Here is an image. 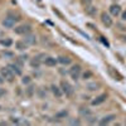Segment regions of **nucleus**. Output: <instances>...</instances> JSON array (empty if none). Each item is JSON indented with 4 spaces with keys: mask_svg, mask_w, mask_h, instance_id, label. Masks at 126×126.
I'll return each instance as SVG.
<instances>
[{
    "mask_svg": "<svg viewBox=\"0 0 126 126\" xmlns=\"http://www.w3.org/2000/svg\"><path fill=\"white\" fill-rule=\"evenodd\" d=\"M0 110H1V106H0Z\"/></svg>",
    "mask_w": 126,
    "mask_h": 126,
    "instance_id": "obj_29",
    "label": "nucleus"
},
{
    "mask_svg": "<svg viewBox=\"0 0 126 126\" xmlns=\"http://www.w3.org/2000/svg\"><path fill=\"white\" fill-rule=\"evenodd\" d=\"M27 47H28V44H27L25 40L24 42L19 40V42H16V43H15V48L19 49V50H24V49H27Z\"/></svg>",
    "mask_w": 126,
    "mask_h": 126,
    "instance_id": "obj_12",
    "label": "nucleus"
},
{
    "mask_svg": "<svg viewBox=\"0 0 126 126\" xmlns=\"http://www.w3.org/2000/svg\"><path fill=\"white\" fill-rule=\"evenodd\" d=\"M110 13H111L113 16H117V15L121 13V8H120L119 5H116V4H113V5L110 6Z\"/></svg>",
    "mask_w": 126,
    "mask_h": 126,
    "instance_id": "obj_9",
    "label": "nucleus"
},
{
    "mask_svg": "<svg viewBox=\"0 0 126 126\" xmlns=\"http://www.w3.org/2000/svg\"><path fill=\"white\" fill-rule=\"evenodd\" d=\"M86 12H87L88 14H91V15H93L94 13H96V12H97V10H96V8H93V6H90V8H87V10H86Z\"/></svg>",
    "mask_w": 126,
    "mask_h": 126,
    "instance_id": "obj_19",
    "label": "nucleus"
},
{
    "mask_svg": "<svg viewBox=\"0 0 126 126\" xmlns=\"http://www.w3.org/2000/svg\"><path fill=\"white\" fill-rule=\"evenodd\" d=\"M113 119H115V115H109V116L103 117V119L100 121V125H107V124H110L111 121H113Z\"/></svg>",
    "mask_w": 126,
    "mask_h": 126,
    "instance_id": "obj_11",
    "label": "nucleus"
},
{
    "mask_svg": "<svg viewBox=\"0 0 126 126\" xmlns=\"http://www.w3.org/2000/svg\"><path fill=\"white\" fill-rule=\"evenodd\" d=\"M1 83H4V78L0 77V85H1Z\"/></svg>",
    "mask_w": 126,
    "mask_h": 126,
    "instance_id": "obj_27",
    "label": "nucleus"
},
{
    "mask_svg": "<svg viewBox=\"0 0 126 126\" xmlns=\"http://www.w3.org/2000/svg\"><path fill=\"white\" fill-rule=\"evenodd\" d=\"M88 76H91V73L88 72V73H85V75H83V77H85V79H86V77H88Z\"/></svg>",
    "mask_w": 126,
    "mask_h": 126,
    "instance_id": "obj_26",
    "label": "nucleus"
},
{
    "mask_svg": "<svg viewBox=\"0 0 126 126\" xmlns=\"http://www.w3.org/2000/svg\"><path fill=\"white\" fill-rule=\"evenodd\" d=\"M106 98H107V94H106V93L100 94L98 97H96V100H93V101H92V105H93V106H97V105L102 103L103 101H106Z\"/></svg>",
    "mask_w": 126,
    "mask_h": 126,
    "instance_id": "obj_8",
    "label": "nucleus"
},
{
    "mask_svg": "<svg viewBox=\"0 0 126 126\" xmlns=\"http://www.w3.org/2000/svg\"><path fill=\"white\" fill-rule=\"evenodd\" d=\"M25 42H27V44H34L35 42H37V39H35L34 35H27Z\"/></svg>",
    "mask_w": 126,
    "mask_h": 126,
    "instance_id": "obj_16",
    "label": "nucleus"
},
{
    "mask_svg": "<svg viewBox=\"0 0 126 126\" xmlns=\"http://www.w3.org/2000/svg\"><path fill=\"white\" fill-rule=\"evenodd\" d=\"M43 62L46 63V66H48V67H54V66L57 64V61H56V58H53V57H47Z\"/></svg>",
    "mask_w": 126,
    "mask_h": 126,
    "instance_id": "obj_10",
    "label": "nucleus"
},
{
    "mask_svg": "<svg viewBox=\"0 0 126 126\" xmlns=\"http://www.w3.org/2000/svg\"><path fill=\"white\" fill-rule=\"evenodd\" d=\"M0 44L4 46V47H10V46L13 44V40L9 39V38H6V39H0Z\"/></svg>",
    "mask_w": 126,
    "mask_h": 126,
    "instance_id": "obj_15",
    "label": "nucleus"
},
{
    "mask_svg": "<svg viewBox=\"0 0 126 126\" xmlns=\"http://www.w3.org/2000/svg\"><path fill=\"white\" fill-rule=\"evenodd\" d=\"M52 92H53L54 93V96H57V97H61L62 96V93H63V91L59 88V87H57L56 85H52Z\"/></svg>",
    "mask_w": 126,
    "mask_h": 126,
    "instance_id": "obj_13",
    "label": "nucleus"
},
{
    "mask_svg": "<svg viewBox=\"0 0 126 126\" xmlns=\"http://www.w3.org/2000/svg\"><path fill=\"white\" fill-rule=\"evenodd\" d=\"M101 20H102V23H103L105 25H106L107 28L112 25V19H111V18H110V15H109V14H106V13H102V14H101Z\"/></svg>",
    "mask_w": 126,
    "mask_h": 126,
    "instance_id": "obj_7",
    "label": "nucleus"
},
{
    "mask_svg": "<svg viewBox=\"0 0 126 126\" xmlns=\"http://www.w3.org/2000/svg\"><path fill=\"white\" fill-rule=\"evenodd\" d=\"M30 64H32V67L38 68V67H39V64H40V58H39V57H35L33 61L30 62Z\"/></svg>",
    "mask_w": 126,
    "mask_h": 126,
    "instance_id": "obj_17",
    "label": "nucleus"
},
{
    "mask_svg": "<svg viewBox=\"0 0 126 126\" xmlns=\"http://www.w3.org/2000/svg\"><path fill=\"white\" fill-rule=\"evenodd\" d=\"M97 87H98V85H96V83H92V85H88V88H90L91 91H93V90H97Z\"/></svg>",
    "mask_w": 126,
    "mask_h": 126,
    "instance_id": "obj_21",
    "label": "nucleus"
},
{
    "mask_svg": "<svg viewBox=\"0 0 126 126\" xmlns=\"http://www.w3.org/2000/svg\"><path fill=\"white\" fill-rule=\"evenodd\" d=\"M122 39H124V42H125V43H126V37H124Z\"/></svg>",
    "mask_w": 126,
    "mask_h": 126,
    "instance_id": "obj_28",
    "label": "nucleus"
},
{
    "mask_svg": "<svg viewBox=\"0 0 126 126\" xmlns=\"http://www.w3.org/2000/svg\"><path fill=\"white\" fill-rule=\"evenodd\" d=\"M19 16H16V15H8L4 20H3V25L5 27V28H13L14 25H15V23L16 22H19Z\"/></svg>",
    "mask_w": 126,
    "mask_h": 126,
    "instance_id": "obj_1",
    "label": "nucleus"
},
{
    "mask_svg": "<svg viewBox=\"0 0 126 126\" xmlns=\"http://www.w3.org/2000/svg\"><path fill=\"white\" fill-rule=\"evenodd\" d=\"M79 75H81V66L75 64V66L69 69V76L75 79V81H77V79L79 78Z\"/></svg>",
    "mask_w": 126,
    "mask_h": 126,
    "instance_id": "obj_3",
    "label": "nucleus"
},
{
    "mask_svg": "<svg viewBox=\"0 0 126 126\" xmlns=\"http://www.w3.org/2000/svg\"><path fill=\"white\" fill-rule=\"evenodd\" d=\"M122 20H126V12L122 13Z\"/></svg>",
    "mask_w": 126,
    "mask_h": 126,
    "instance_id": "obj_25",
    "label": "nucleus"
},
{
    "mask_svg": "<svg viewBox=\"0 0 126 126\" xmlns=\"http://www.w3.org/2000/svg\"><path fill=\"white\" fill-rule=\"evenodd\" d=\"M8 68L12 71L15 76H20V75H22V68H20L16 63H15V64H14V63H10V64L8 66Z\"/></svg>",
    "mask_w": 126,
    "mask_h": 126,
    "instance_id": "obj_6",
    "label": "nucleus"
},
{
    "mask_svg": "<svg viewBox=\"0 0 126 126\" xmlns=\"http://www.w3.org/2000/svg\"><path fill=\"white\" fill-rule=\"evenodd\" d=\"M22 82L24 83V85H27V83H29V82H30V78H29L28 76H25V77H23V79H22Z\"/></svg>",
    "mask_w": 126,
    "mask_h": 126,
    "instance_id": "obj_22",
    "label": "nucleus"
},
{
    "mask_svg": "<svg viewBox=\"0 0 126 126\" xmlns=\"http://www.w3.org/2000/svg\"><path fill=\"white\" fill-rule=\"evenodd\" d=\"M5 94V90H3V88H0V97H3Z\"/></svg>",
    "mask_w": 126,
    "mask_h": 126,
    "instance_id": "obj_24",
    "label": "nucleus"
},
{
    "mask_svg": "<svg viewBox=\"0 0 126 126\" xmlns=\"http://www.w3.org/2000/svg\"><path fill=\"white\" fill-rule=\"evenodd\" d=\"M13 122H15V124H22V125H29L28 121H23V120H20V119H13Z\"/></svg>",
    "mask_w": 126,
    "mask_h": 126,
    "instance_id": "obj_18",
    "label": "nucleus"
},
{
    "mask_svg": "<svg viewBox=\"0 0 126 126\" xmlns=\"http://www.w3.org/2000/svg\"><path fill=\"white\" fill-rule=\"evenodd\" d=\"M0 73H1V76L6 79V81H9V82H12L13 79H14V73L12 72V71H10L8 67L5 68H1V69H0Z\"/></svg>",
    "mask_w": 126,
    "mask_h": 126,
    "instance_id": "obj_4",
    "label": "nucleus"
},
{
    "mask_svg": "<svg viewBox=\"0 0 126 126\" xmlns=\"http://www.w3.org/2000/svg\"><path fill=\"white\" fill-rule=\"evenodd\" d=\"M61 88H62V91H63V93L66 94V96H72L73 94V92H75V90H73V87H72V85L69 82H67V81H61Z\"/></svg>",
    "mask_w": 126,
    "mask_h": 126,
    "instance_id": "obj_2",
    "label": "nucleus"
},
{
    "mask_svg": "<svg viewBox=\"0 0 126 126\" xmlns=\"http://www.w3.org/2000/svg\"><path fill=\"white\" fill-rule=\"evenodd\" d=\"M30 30H32V28L29 24H23V25H19L15 28V33L16 34H28V33H30Z\"/></svg>",
    "mask_w": 126,
    "mask_h": 126,
    "instance_id": "obj_5",
    "label": "nucleus"
},
{
    "mask_svg": "<svg viewBox=\"0 0 126 126\" xmlns=\"http://www.w3.org/2000/svg\"><path fill=\"white\" fill-rule=\"evenodd\" d=\"M101 40H102V43H103V44H106V47H109V46H110V44H109V42H107L106 39H105L103 37H101Z\"/></svg>",
    "mask_w": 126,
    "mask_h": 126,
    "instance_id": "obj_23",
    "label": "nucleus"
},
{
    "mask_svg": "<svg viewBox=\"0 0 126 126\" xmlns=\"http://www.w3.org/2000/svg\"><path fill=\"white\" fill-rule=\"evenodd\" d=\"M58 62L62 63V64H64V66H67V64H69V63H71V58L61 56V57H58Z\"/></svg>",
    "mask_w": 126,
    "mask_h": 126,
    "instance_id": "obj_14",
    "label": "nucleus"
},
{
    "mask_svg": "<svg viewBox=\"0 0 126 126\" xmlns=\"http://www.w3.org/2000/svg\"><path fill=\"white\" fill-rule=\"evenodd\" d=\"M3 56H4V57H8V58H12V57H14V54L12 53V52H4Z\"/></svg>",
    "mask_w": 126,
    "mask_h": 126,
    "instance_id": "obj_20",
    "label": "nucleus"
}]
</instances>
